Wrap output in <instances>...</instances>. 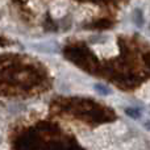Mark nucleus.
Wrapping results in <instances>:
<instances>
[{
	"label": "nucleus",
	"mask_w": 150,
	"mask_h": 150,
	"mask_svg": "<svg viewBox=\"0 0 150 150\" xmlns=\"http://www.w3.org/2000/svg\"><path fill=\"white\" fill-rule=\"evenodd\" d=\"M127 113L129 115L130 117H138V116H140V113L137 112V109H130V108H128V109H127Z\"/></svg>",
	"instance_id": "f03ea898"
},
{
	"label": "nucleus",
	"mask_w": 150,
	"mask_h": 150,
	"mask_svg": "<svg viewBox=\"0 0 150 150\" xmlns=\"http://www.w3.org/2000/svg\"><path fill=\"white\" fill-rule=\"evenodd\" d=\"M95 90L98 91L100 95H108V93L111 92V91L108 90V87L104 84H95Z\"/></svg>",
	"instance_id": "f257e3e1"
}]
</instances>
